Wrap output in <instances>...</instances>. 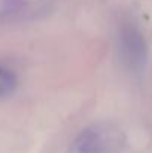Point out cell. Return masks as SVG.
<instances>
[{
  "label": "cell",
  "mask_w": 152,
  "mask_h": 153,
  "mask_svg": "<svg viewBox=\"0 0 152 153\" xmlns=\"http://www.w3.org/2000/svg\"><path fill=\"white\" fill-rule=\"evenodd\" d=\"M119 51H121V56L124 62L134 70H139L146 64V58H148L146 42L140 30L134 24L127 22L121 27Z\"/></svg>",
  "instance_id": "6da1fadb"
},
{
  "label": "cell",
  "mask_w": 152,
  "mask_h": 153,
  "mask_svg": "<svg viewBox=\"0 0 152 153\" xmlns=\"http://www.w3.org/2000/svg\"><path fill=\"white\" fill-rule=\"evenodd\" d=\"M101 149V140L96 131H85L76 141L78 153H99Z\"/></svg>",
  "instance_id": "7a4b0ae2"
},
{
  "label": "cell",
  "mask_w": 152,
  "mask_h": 153,
  "mask_svg": "<svg viewBox=\"0 0 152 153\" xmlns=\"http://www.w3.org/2000/svg\"><path fill=\"white\" fill-rule=\"evenodd\" d=\"M16 88V76L9 68L0 65V97L9 95Z\"/></svg>",
  "instance_id": "3957f363"
},
{
  "label": "cell",
  "mask_w": 152,
  "mask_h": 153,
  "mask_svg": "<svg viewBox=\"0 0 152 153\" xmlns=\"http://www.w3.org/2000/svg\"><path fill=\"white\" fill-rule=\"evenodd\" d=\"M4 3H6V6H15V4H18V3H21L22 0H3Z\"/></svg>",
  "instance_id": "277c9868"
}]
</instances>
